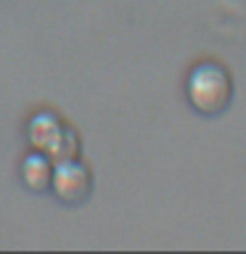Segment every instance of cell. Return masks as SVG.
I'll return each mask as SVG.
<instances>
[{"label":"cell","mask_w":246,"mask_h":254,"mask_svg":"<svg viewBox=\"0 0 246 254\" xmlns=\"http://www.w3.org/2000/svg\"><path fill=\"white\" fill-rule=\"evenodd\" d=\"M51 183L56 196L66 204H79L90 193V172L79 162H63L61 167H56Z\"/></svg>","instance_id":"2"},{"label":"cell","mask_w":246,"mask_h":254,"mask_svg":"<svg viewBox=\"0 0 246 254\" xmlns=\"http://www.w3.org/2000/svg\"><path fill=\"white\" fill-rule=\"evenodd\" d=\"M21 178H24V183H27L32 190L45 188L48 183H51V178H53L48 159L40 156V154H29L27 159H24V164H21Z\"/></svg>","instance_id":"3"},{"label":"cell","mask_w":246,"mask_h":254,"mask_svg":"<svg viewBox=\"0 0 246 254\" xmlns=\"http://www.w3.org/2000/svg\"><path fill=\"white\" fill-rule=\"evenodd\" d=\"M185 95L198 114L204 117L222 114L233 101V79H230L228 69L222 64L201 61L190 69L185 82Z\"/></svg>","instance_id":"1"}]
</instances>
